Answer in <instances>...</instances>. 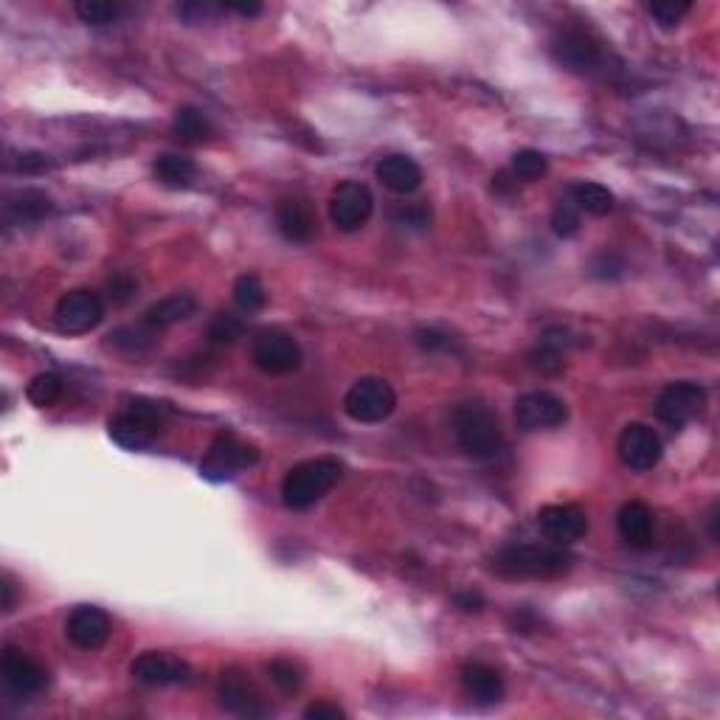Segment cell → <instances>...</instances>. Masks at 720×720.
<instances>
[{
    "instance_id": "cell-1",
    "label": "cell",
    "mask_w": 720,
    "mask_h": 720,
    "mask_svg": "<svg viewBox=\"0 0 720 720\" xmlns=\"http://www.w3.org/2000/svg\"><path fill=\"white\" fill-rule=\"evenodd\" d=\"M574 557L563 546L512 543L493 557V571L507 580H557L569 574Z\"/></svg>"
},
{
    "instance_id": "cell-2",
    "label": "cell",
    "mask_w": 720,
    "mask_h": 720,
    "mask_svg": "<svg viewBox=\"0 0 720 720\" xmlns=\"http://www.w3.org/2000/svg\"><path fill=\"white\" fill-rule=\"evenodd\" d=\"M344 476V465L338 459L321 456V459H307L287 470L282 481V501L287 510H310Z\"/></svg>"
},
{
    "instance_id": "cell-3",
    "label": "cell",
    "mask_w": 720,
    "mask_h": 720,
    "mask_svg": "<svg viewBox=\"0 0 720 720\" xmlns=\"http://www.w3.org/2000/svg\"><path fill=\"white\" fill-rule=\"evenodd\" d=\"M453 434H456L459 448L465 450L470 459H479V462H490L495 456H501L507 445L498 417L481 403H462L456 408Z\"/></svg>"
},
{
    "instance_id": "cell-4",
    "label": "cell",
    "mask_w": 720,
    "mask_h": 720,
    "mask_svg": "<svg viewBox=\"0 0 720 720\" xmlns=\"http://www.w3.org/2000/svg\"><path fill=\"white\" fill-rule=\"evenodd\" d=\"M166 420H169V405L150 400V397H135L127 403L124 411H119L107 431L110 439L127 450H144L150 448L164 431Z\"/></svg>"
},
{
    "instance_id": "cell-5",
    "label": "cell",
    "mask_w": 720,
    "mask_h": 720,
    "mask_svg": "<svg viewBox=\"0 0 720 720\" xmlns=\"http://www.w3.org/2000/svg\"><path fill=\"white\" fill-rule=\"evenodd\" d=\"M394 408H397V391L380 377H360L344 397L346 417L360 425H377L389 420Z\"/></svg>"
},
{
    "instance_id": "cell-6",
    "label": "cell",
    "mask_w": 720,
    "mask_h": 720,
    "mask_svg": "<svg viewBox=\"0 0 720 720\" xmlns=\"http://www.w3.org/2000/svg\"><path fill=\"white\" fill-rule=\"evenodd\" d=\"M259 462V450L248 445L245 439L234 434H220L206 450L203 462H200V473L209 481H231L240 476L242 470L254 467Z\"/></svg>"
},
{
    "instance_id": "cell-7",
    "label": "cell",
    "mask_w": 720,
    "mask_h": 720,
    "mask_svg": "<svg viewBox=\"0 0 720 720\" xmlns=\"http://www.w3.org/2000/svg\"><path fill=\"white\" fill-rule=\"evenodd\" d=\"M251 360H254L259 372H265L270 377H285L299 372L304 355H301V346L293 335L279 330H265L254 338Z\"/></svg>"
},
{
    "instance_id": "cell-8",
    "label": "cell",
    "mask_w": 720,
    "mask_h": 720,
    "mask_svg": "<svg viewBox=\"0 0 720 720\" xmlns=\"http://www.w3.org/2000/svg\"><path fill=\"white\" fill-rule=\"evenodd\" d=\"M375 211V197L369 192L366 183L358 180H344L332 189L330 197V220L338 231L355 234L363 225L369 223Z\"/></svg>"
},
{
    "instance_id": "cell-9",
    "label": "cell",
    "mask_w": 720,
    "mask_h": 720,
    "mask_svg": "<svg viewBox=\"0 0 720 720\" xmlns=\"http://www.w3.org/2000/svg\"><path fill=\"white\" fill-rule=\"evenodd\" d=\"M54 318H57L60 332H65V335H85V332L96 330L102 324L105 301L99 293L79 287V290H71L57 301Z\"/></svg>"
},
{
    "instance_id": "cell-10",
    "label": "cell",
    "mask_w": 720,
    "mask_h": 720,
    "mask_svg": "<svg viewBox=\"0 0 720 720\" xmlns=\"http://www.w3.org/2000/svg\"><path fill=\"white\" fill-rule=\"evenodd\" d=\"M552 54L555 60L569 68L574 74H594L600 71V65L605 62V51L602 43L585 29H566L560 31L552 43Z\"/></svg>"
},
{
    "instance_id": "cell-11",
    "label": "cell",
    "mask_w": 720,
    "mask_h": 720,
    "mask_svg": "<svg viewBox=\"0 0 720 720\" xmlns=\"http://www.w3.org/2000/svg\"><path fill=\"white\" fill-rule=\"evenodd\" d=\"M515 420H518V428L526 434L555 431L560 425H566L569 408L552 391H526L515 403Z\"/></svg>"
},
{
    "instance_id": "cell-12",
    "label": "cell",
    "mask_w": 720,
    "mask_h": 720,
    "mask_svg": "<svg viewBox=\"0 0 720 720\" xmlns=\"http://www.w3.org/2000/svg\"><path fill=\"white\" fill-rule=\"evenodd\" d=\"M706 405V389L692 380H678L661 391L656 400V417L670 428H684L692 422Z\"/></svg>"
},
{
    "instance_id": "cell-13",
    "label": "cell",
    "mask_w": 720,
    "mask_h": 720,
    "mask_svg": "<svg viewBox=\"0 0 720 720\" xmlns=\"http://www.w3.org/2000/svg\"><path fill=\"white\" fill-rule=\"evenodd\" d=\"M217 698H220L223 709L240 715V718H265L270 712L265 701H262V692L256 690V684L251 681V675L240 670V667H228L220 675Z\"/></svg>"
},
{
    "instance_id": "cell-14",
    "label": "cell",
    "mask_w": 720,
    "mask_h": 720,
    "mask_svg": "<svg viewBox=\"0 0 720 720\" xmlns=\"http://www.w3.org/2000/svg\"><path fill=\"white\" fill-rule=\"evenodd\" d=\"M130 673L144 687H183L195 678V670L172 653L147 650L130 664Z\"/></svg>"
},
{
    "instance_id": "cell-15",
    "label": "cell",
    "mask_w": 720,
    "mask_h": 720,
    "mask_svg": "<svg viewBox=\"0 0 720 720\" xmlns=\"http://www.w3.org/2000/svg\"><path fill=\"white\" fill-rule=\"evenodd\" d=\"M616 450H619L622 465L636 470V473L653 470L661 462V453H664L659 434L650 425H642V422L625 425V431L619 434V442H616Z\"/></svg>"
},
{
    "instance_id": "cell-16",
    "label": "cell",
    "mask_w": 720,
    "mask_h": 720,
    "mask_svg": "<svg viewBox=\"0 0 720 720\" xmlns=\"http://www.w3.org/2000/svg\"><path fill=\"white\" fill-rule=\"evenodd\" d=\"M0 673L6 687L20 695V698H34L45 690L48 684V673L40 661L23 653L20 647H6L3 650V659H0Z\"/></svg>"
},
{
    "instance_id": "cell-17",
    "label": "cell",
    "mask_w": 720,
    "mask_h": 720,
    "mask_svg": "<svg viewBox=\"0 0 720 720\" xmlns=\"http://www.w3.org/2000/svg\"><path fill=\"white\" fill-rule=\"evenodd\" d=\"M543 538L555 546H571L588 535V515L577 504H549L538 512Z\"/></svg>"
},
{
    "instance_id": "cell-18",
    "label": "cell",
    "mask_w": 720,
    "mask_h": 720,
    "mask_svg": "<svg viewBox=\"0 0 720 720\" xmlns=\"http://www.w3.org/2000/svg\"><path fill=\"white\" fill-rule=\"evenodd\" d=\"M110 616L96 608V605H79L71 611L68 622H65V636L71 639V645L79 650H99L107 645L110 639Z\"/></svg>"
},
{
    "instance_id": "cell-19",
    "label": "cell",
    "mask_w": 720,
    "mask_h": 720,
    "mask_svg": "<svg viewBox=\"0 0 720 720\" xmlns=\"http://www.w3.org/2000/svg\"><path fill=\"white\" fill-rule=\"evenodd\" d=\"M276 228L287 242H296V245H307L315 240V231H318V220H315V211L310 206V200L304 197H285L276 203Z\"/></svg>"
},
{
    "instance_id": "cell-20",
    "label": "cell",
    "mask_w": 720,
    "mask_h": 720,
    "mask_svg": "<svg viewBox=\"0 0 720 720\" xmlns=\"http://www.w3.org/2000/svg\"><path fill=\"white\" fill-rule=\"evenodd\" d=\"M462 687L476 704H498L504 698V675L484 661H467L462 667Z\"/></svg>"
},
{
    "instance_id": "cell-21",
    "label": "cell",
    "mask_w": 720,
    "mask_h": 720,
    "mask_svg": "<svg viewBox=\"0 0 720 720\" xmlns=\"http://www.w3.org/2000/svg\"><path fill=\"white\" fill-rule=\"evenodd\" d=\"M54 211L51 197L40 189H17L3 200V217L12 225H37Z\"/></svg>"
},
{
    "instance_id": "cell-22",
    "label": "cell",
    "mask_w": 720,
    "mask_h": 720,
    "mask_svg": "<svg viewBox=\"0 0 720 720\" xmlns=\"http://www.w3.org/2000/svg\"><path fill=\"white\" fill-rule=\"evenodd\" d=\"M377 180L394 195H414L422 186V169L408 155H386L377 164Z\"/></svg>"
},
{
    "instance_id": "cell-23",
    "label": "cell",
    "mask_w": 720,
    "mask_h": 720,
    "mask_svg": "<svg viewBox=\"0 0 720 720\" xmlns=\"http://www.w3.org/2000/svg\"><path fill=\"white\" fill-rule=\"evenodd\" d=\"M616 529H619V538L625 540L628 546L647 549L653 543V529H656L653 510L647 507L645 501H628L616 515Z\"/></svg>"
},
{
    "instance_id": "cell-24",
    "label": "cell",
    "mask_w": 720,
    "mask_h": 720,
    "mask_svg": "<svg viewBox=\"0 0 720 720\" xmlns=\"http://www.w3.org/2000/svg\"><path fill=\"white\" fill-rule=\"evenodd\" d=\"M197 310V299L192 293H172V296H166V299L155 301L150 310L144 313V324L152 327V330L164 332L169 327H175L180 321H186V318H192Z\"/></svg>"
},
{
    "instance_id": "cell-25",
    "label": "cell",
    "mask_w": 720,
    "mask_h": 720,
    "mask_svg": "<svg viewBox=\"0 0 720 720\" xmlns=\"http://www.w3.org/2000/svg\"><path fill=\"white\" fill-rule=\"evenodd\" d=\"M161 341V332L147 327L144 321L141 324H127V327H119L107 335V344L113 349H119L124 355H147L150 349H155V344Z\"/></svg>"
},
{
    "instance_id": "cell-26",
    "label": "cell",
    "mask_w": 720,
    "mask_h": 720,
    "mask_svg": "<svg viewBox=\"0 0 720 720\" xmlns=\"http://www.w3.org/2000/svg\"><path fill=\"white\" fill-rule=\"evenodd\" d=\"M152 172L161 186L166 189H189L197 178V164L192 158H183V155H161L155 164H152Z\"/></svg>"
},
{
    "instance_id": "cell-27",
    "label": "cell",
    "mask_w": 720,
    "mask_h": 720,
    "mask_svg": "<svg viewBox=\"0 0 720 720\" xmlns=\"http://www.w3.org/2000/svg\"><path fill=\"white\" fill-rule=\"evenodd\" d=\"M571 203L591 217H605L608 211L614 209V195L608 186L594 183V180H580L571 186Z\"/></svg>"
},
{
    "instance_id": "cell-28",
    "label": "cell",
    "mask_w": 720,
    "mask_h": 720,
    "mask_svg": "<svg viewBox=\"0 0 720 720\" xmlns=\"http://www.w3.org/2000/svg\"><path fill=\"white\" fill-rule=\"evenodd\" d=\"M172 133L186 144H203L214 135V127L206 119V113H200L197 107H180L175 113V121H172Z\"/></svg>"
},
{
    "instance_id": "cell-29",
    "label": "cell",
    "mask_w": 720,
    "mask_h": 720,
    "mask_svg": "<svg viewBox=\"0 0 720 720\" xmlns=\"http://www.w3.org/2000/svg\"><path fill=\"white\" fill-rule=\"evenodd\" d=\"M62 394H65V380L57 372H43V375L31 377L29 389H26L29 403H34L37 408H51L54 403H60Z\"/></svg>"
},
{
    "instance_id": "cell-30",
    "label": "cell",
    "mask_w": 720,
    "mask_h": 720,
    "mask_svg": "<svg viewBox=\"0 0 720 720\" xmlns=\"http://www.w3.org/2000/svg\"><path fill=\"white\" fill-rule=\"evenodd\" d=\"M265 287L256 279L254 273H242L240 279L234 282V304L240 307L242 313H259L265 307Z\"/></svg>"
},
{
    "instance_id": "cell-31",
    "label": "cell",
    "mask_w": 720,
    "mask_h": 720,
    "mask_svg": "<svg viewBox=\"0 0 720 720\" xmlns=\"http://www.w3.org/2000/svg\"><path fill=\"white\" fill-rule=\"evenodd\" d=\"M242 332H245L242 318H237V315L231 313H220L211 318L209 330H206V338H209V344L214 346H231L240 341Z\"/></svg>"
},
{
    "instance_id": "cell-32",
    "label": "cell",
    "mask_w": 720,
    "mask_h": 720,
    "mask_svg": "<svg viewBox=\"0 0 720 720\" xmlns=\"http://www.w3.org/2000/svg\"><path fill=\"white\" fill-rule=\"evenodd\" d=\"M268 675L285 695H293L304 687V670L293 659H273L268 664Z\"/></svg>"
},
{
    "instance_id": "cell-33",
    "label": "cell",
    "mask_w": 720,
    "mask_h": 720,
    "mask_svg": "<svg viewBox=\"0 0 720 720\" xmlns=\"http://www.w3.org/2000/svg\"><path fill=\"white\" fill-rule=\"evenodd\" d=\"M647 12L661 29H675L692 12V3L690 0H653L647 3Z\"/></svg>"
},
{
    "instance_id": "cell-34",
    "label": "cell",
    "mask_w": 720,
    "mask_h": 720,
    "mask_svg": "<svg viewBox=\"0 0 720 720\" xmlns=\"http://www.w3.org/2000/svg\"><path fill=\"white\" fill-rule=\"evenodd\" d=\"M74 12L88 26H107L121 15L119 3H107V0H82V3H76Z\"/></svg>"
},
{
    "instance_id": "cell-35",
    "label": "cell",
    "mask_w": 720,
    "mask_h": 720,
    "mask_svg": "<svg viewBox=\"0 0 720 720\" xmlns=\"http://www.w3.org/2000/svg\"><path fill=\"white\" fill-rule=\"evenodd\" d=\"M549 172L546 155L538 150H518L512 155V175L521 180H540Z\"/></svg>"
},
{
    "instance_id": "cell-36",
    "label": "cell",
    "mask_w": 720,
    "mask_h": 720,
    "mask_svg": "<svg viewBox=\"0 0 720 720\" xmlns=\"http://www.w3.org/2000/svg\"><path fill=\"white\" fill-rule=\"evenodd\" d=\"M180 20L186 23H209L214 17H220L225 12L223 3H211V0H183L175 6Z\"/></svg>"
},
{
    "instance_id": "cell-37",
    "label": "cell",
    "mask_w": 720,
    "mask_h": 720,
    "mask_svg": "<svg viewBox=\"0 0 720 720\" xmlns=\"http://www.w3.org/2000/svg\"><path fill=\"white\" fill-rule=\"evenodd\" d=\"M552 231H555L557 237H563V240H569V237H574L580 231V209L571 200H560L555 206V211H552Z\"/></svg>"
},
{
    "instance_id": "cell-38",
    "label": "cell",
    "mask_w": 720,
    "mask_h": 720,
    "mask_svg": "<svg viewBox=\"0 0 720 720\" xmlns=\"http://www.w3.org/2000/svg\"><path fill=\"white\" fill-rule=\"evenodd\" d=\"M135 296H138V282H135L133 273L119 270V273H113V276L107 279V299L113 301L116 307L130 304Z\"/></svg>"
},
{
    "instance_id": "cell-39",
    "label": "cell",
    "mask_w": 720,
    "mask_h": 720,
    "mask_svg": "<svg viewBox=\"0 0 720 720\" xmlns=\"http://www.w3.org/2000/svg\"><path fill=\"white\" fill-rule=\"evenodd\" d=\"M540 344H546V346H552V349H557V352H569V349H574V346H585L588 344V335H580V332H574L569 330V327H549V330H543L540 332Z\"/></svg>"
},
{
    "instance_id": "cell-40",
    "label": "cell",
    "mask_w": 720,
    "mask_h": 720,
    "mask_svg": "<svg viewBox=\"0 0 720 720\" xmlns=\"http://www.w3.org/2000/svg\"><path fill=\"white\" fill-rule=\"evenodd\" d=\"M563 358H566L563 352H557V349L546 344H538V349L529 352V366L538 369L540 375H557V372H563V366H566Z\"/></svg>"
},
{
    "instance_id": "cell-41",
    "label": "cell",
    "mask_w": 720,
    "mask_h": 720,
    "mask_svg": "<svg viewBox=\"0 0 720 720\" xmlns=\"http://www.w3.org/2000/svg\"><path fill=\"white\" fill-rule=\"evenodd\" d=\"M591 276H597V279H605V282H614V279H622L625 276V259L622 256L611 254V251H602L591 259Z\"/></svg>"
},
{
    "instance_id": "cell-42",
    "label": "cell",
    "mask_w": 720,
    "mask_h": 720,
    "mask_svg": "<svg viewBox=\"0 0 720 720\" xmlns=\"http://www.w3.org/2000/svg\"><path fill=\"white\" fill-rule=\"evenodd\" d=\"M394 223L403 225V228H428L431 225V211L428 206H422V203H405L400 209L394 211Z\"/></svg>"
},
{
    "instance_id": "cell-43",
    "label": "cell",
    "mask_w": 720,
    "mask_h": 720,
    "mask_svg": "<svg viewBox=\"0 0 720 720\" xmlns=\"http://www.w3.org/2000/svg\"><path fill=\"white\" fill-rule=\"evenodd\" d=\"M414 338H417V344H420L425 352H453V349H456V341L450 338L448 332L434 330V327L417 330Z\"/></svg>"
},
{
    "instance_id": "cell-44",
    "label": "cell",
    "mask_w": 720,
    "mask_h": 720,
    "mask_svg": "<svg viewBox=\"0 0 720 720\" xmlns=\"http://www.w3.org/2000/svg\"><path fill=\"white\" fill-rule=\"evenodd\" d=\"M6 169H15V172H45V169H51V161H48V155L43 152H20L17 158H6Z\"/></svg>"
},
{
    "instance_id": "cell-45",
    "label": "cell",
    "mask_w": 720,
    "mask_h": 720,
    "mask_svg": "<svg viewBox=\"0 0 720 720\" xmlns=\"http://www.w3.org/2000/svg\"><path fill=\"white\" fill-rule=\"evenodd\" d=\"M507 625H510L515 633H524V636H529V633H535V630L540 628V616L532 611V608H515L510 614V619H507Z\"/></svg>"
},
{
    "instance_id": "cell-46",
    "label": "cell",
    "mask_w": 720,
    "mask_h": 720,
    "mask_svg": "<svg viewBox=\"0 0 720 720\" xmlns=\"http://www.w3.org/2000/svg\"><path fill=\"white\" fill-rule=\"evenodd\" d=\"M304 718L310 720H341L346 718V712L338 704H330V701H315L304 709Z\"/></svg>"
},
{
    "instance_id": "cell-47",
    "label": "cell",
    "mask_w": 720,
    "mask_h": 720,
    "mask_svg": "<svg viewBox=\"0 0 720 720\" xmlns=\"http://www.w3.org/2000/svg\"><path fill=\"white\" fill-rule=\"evenodd\" d=\"M453 605L459 611H465V614H481L484 611V597H481L479 591H459L453 597Z\"/></svg>"
},
{
    "instance_id": "cell-48",
    "label": "cell",
    "mask_w": 720,
    "mask_h": 720,
    "mask_svg": "<svg viewBox=\"0 0 720 720\" xmlns=\"http://www.w3.org/2000/svg\"><path fill=\"white\" fill-rule=\"evenodd\" d=\"M493 189L498 195H515L518 192V178L510 172H498L493 178Z\"/></svg>"
},
{
    "instance_id": "cell-49",
    "label": "cell",
    "mask_w": 720,
    "mask_h": 720,
    "mask_svg": "<svg viewBox=\"0 0 720 720\" xmlns=\"http://www.w3.org/2000/svg\"><path fill=\"white\" fill-rule=\"evenodd\" d=\"M225 12H234L240 17H256L262 15V3H223Z\"/></svg>"
},
{
    "instance_id": "cell-50",
    "label": "cell",
    "mask_w": 720,
    "mask_h": 720,
    "mask_svg": "<svg viewBox=\"0 0 720 720\" xmlns=\"http://www.w3.org/2000/svg\"><path fill=\"white\" fill-rule=\"evenodd\" d=\"M0 591H3V611H12V608H15V600H17V588H15V583H12V577H3Z\"/></svg>"
},
{
    "instance_id": "cell-51",
    "label": "cell",
    "mask_w": 720,
    "mask_h": 720,
    "mask_svg": "<svg viewBox=\"0 0 720 720\" xmlns=\"http://www.w3.org/2000/svg\"><path fill=\"white\" fill-rule=\"evenodd\" d=\"M709 538L712 540H720V532H718V504L712 507L709 512Z\"/></svg>"
}]
</instances>
